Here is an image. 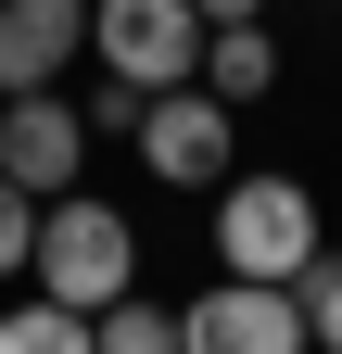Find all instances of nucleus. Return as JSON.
<instances>
[{"label":"nucleus","instance_id":"obj_1","mask_svg":"<svg viewBox=\"0 0 342 354\" xmlns=\"http://www.w3.org/2000/svg\"><path fill=\"white\" fill-rule=\"evenodd\" d=\"M330 253V228H317V190L305 177H279V165H228L216 177V266L228 279H279V291H305V266Z\"/></svg>","mask_w":342,"mask_h":354},{"label":"nucleus","instance_id":"obj_2","mask_svg":"<svg viewBox=\"0 0 342 354\" xmlns=\"http://www.w3.org/2000/svg\"><path fill=\"white\" fill-rule=\"evenodd\" d=\"M26 279L76 304V317H102V304L140 291V228L102 203V190H64V203H38V241H26Z\"/></svg>","mask_w":342,"mask_h":354},{"label":"nucleus","instance_id":"obj_3","mask_svg":"<svg viewBox=\"0 0 342 354\" xmlns=\"http://www.w3.org/2000/svg\"><path fill=\"white\" fill-rule=\"evenodd\" d=\"M89 51L127 88H190L203 76V13L190 0H89Z\"/></svg>","mask_w":342,"mask_h":354},{"label":"nucleus","instance_id":"obj_4","mask_svg":"<svg viewBox=\"0 0 342 354\" xmlns=\"http://www.w3.org/2000/svg\"><path fill=\"white\" fill-rule=\"evenodd\" d=\"M140 165L165 177V190H216V177L241 165V114L216 102V88H152V102H140Z\"/></svg>","mask_w":342,"mask_h":354},{"label":"nucleus","instance_id":"obj_5","mask_svg":"<svg viewBox=\"0 0 342 354\" xmlns=\"http://www.w3.org/2000/svg\"><path fill=\"white\" fill-rule=\"evenodd\" d=\"M178 354H317L305 291H279V279H216V291H190Z\"/></svg>","mask_w":342,"mask_h":354},{"label":"nucleus","instance_id":"obj_6","mask_svg":"<svg viewBox=\"0 0 342 354\" xmlns=\"http://www.w3.org/2000/svg\"><path fill=\"white\" fill-rule=\"evenodd\" d=\"M76 165H89V127H76V102H51V88H26V102H0V177H13L26 203H64Z\"/></svg>","mask_w":342,"mask_h":354},{"label":"nucleus","instance_id":"obj_7","mask_svg":"<svg viewBox=\"0 0 342 354\" xmlns=\"http://www.w3.org/2000/svg\"><path fill=\"white\" fill-rule=\"evenodd\" d=\"M76 51H89V0H0V102L51 88Z\"/></svg>","mask_w":342,"mask_h":354},{"label":"nucleus","instance_id":"obj_8","mask_svg":"<svg viewBox=\"0 0 342 354\" xmlns=\"http://www.w3.org/2000/svg\"><path fill=\"white\" fill-rule=\"evenodd\" d=\"M203 88H216L228 114L279 88V38H267V13H253V26H203Z\"/></svg>","mask_w":342,"mask_h":354},{"label":"nucleus","instance_id":"obj_9","mask_svg":"<svg viewBox=\"0 0 342 354\" xmlns=\"http://www.w3.org/2000/svg\"><path fill=\"white\" fill-rule=\"evenodd\" d=\"M0 354H89V317L51 304V291H26L13 317H0Z\"/></svg>","mask_w":342,"mask_h":354},{"label":"nucleus","instance_id":"obj_10","mask_svg":"<svg viewBox=\"0 0 342 354\" xmlns=\"http://www.w3.org/2000/svg\"><path fill=\"white\" fill-rule=\"evenodd\" d=\"M89 354H178V317L127 291V304H102V317H89Z\"/></svg>","mask_w":342,"mask_h":354},{"label":"nucleus","instance_id":"obj_11","mask_svg":"<svg viewBox=\"0 0 342 354\" xmlns=\"http://www.w3.org/2000/svg\"><path fill=\"white\" fill-rule=\"evenodd\" d=\"M140 102H152V88H127V76H102V88H89V114H76V127H89V140H140Z\"/></svg>","mask_w":342,"mask_h":354},{"label":"nucleus","instance_id":"obj_12","mask_svg":"<svg viewBox=\"0 0 342 354\" xmlns=\"http://www.w3.org/2000/svg\"><path fill=\"white\" fill-rule=\"evenodd\" d=\"M305 329H317V354H342V266L330 253L305 266Z\"/></svg>","mask_w":342,"mask_h":354},{"label":"nucleus","instance_id":"obj_13","mask_svg":"<svg viewBox=\"0 0 342 354\" xmlns=\"http://www.w3.org/2000/svg\"><path fill=\"white\" fill-rule=\"evenodd\" d=\"M26 241H38V203L0 177V279H26Z\"/></svg>","mask_w":342,"mask_h":354},{"label":"nucleus","instance_id":"obj_14","mask_svg":"<svg viewBox=\"0 0 342 354\" xmlns=\"http://www.w3.org/2000/svg\"><path fill=\"white\" fill-rule=\"evenodd\" d=\"M190 13H203V26H253L267 0H190Z\"/></svg>","mask_w":342,"mask_h":354}]
</instances>
